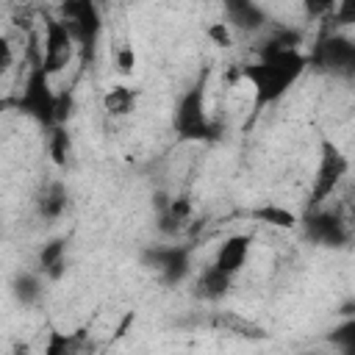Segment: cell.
<instances>
[{"label": "cell", "mask_w": 355, "mask_h": 355, "mask_svg": "<svg viewBox=\"0 0 355 355\" xmlns=\"http://www.w3.org/2000/svg\"><path fill=\"white\" fill-rule=\"evenodd\" d=\"M311 58L302 50H277V53H261L255 64L241 67V78L252 86L255 108L277 103L308 69Z\"/></svg>", "instance_id": "cell-1"}, {"label": "cell", "mask_w": 355, "mask_h": 355, "mask_svg": "<svg viewBox=\"0 0 355 355\" xmlns=\"http://www.w3.org/2000/svg\"><path fill=\"white\" fill-rule=\"evenodd\" d=\"M347 172H349V158L344 155V150L330 136H322V141H319V164H316L313 186H311V194H308V211L324 208V202L341 186Z\"/></svg>", "instance_id": "cell-2"}, {"label": "cell", "mask_w": 355, "mask_h": 355, "mask_svg": "<svg viewBox=\"0 0 355 355\" xmlns=\"http://www.w3.org/2000/svg\"><path fill=\"white\" fill-rule=\"evenodd\" d=\"M172 125H175L178 136L186 139V141H205V139L214 136V122L205 111V83L202 80L189 86L178 97Z\"/></svg>", "instance_id": "cell-3"}, {"label": "cell", "mask_w": 355, "mask_h": 355, "mask_svg": "<svg viewBox=\"0 0 355 355\" xmlns=\"http://www.w3.org/2000/svg\"><path fill=\"white\" fill-rule=\"evenodd\" d=\"M55 92L50 89V78L47 72L42 69V61H36L31 67V75L25 80V89H22V97L17 100L19 111L28 114L31 119H36L39 125L44 128H53L55 125Z\"/></svg>", "instance_id": "cell-4"}, {"label": "cell", "mask_w": 355, "mask_h": 355, "mask_svg": "<svg viewBox=\"0 0 355 355\" xmlns=\"http://www.w3.org/2000/svg\"><path fill=\"white\" fill-rule=\"evenodd\" d=\"M75 39L67 31V25L61 22V17L44 14V33H42V69L47 72V78L64 72L72 58H75Z\"/></svg>", "instance_id": "cell-5"}, {"label": "cell", "mask_w": 355, "mask_h": 355, "mask_svg": "<svg viewBox=\"0 0 355 355\" xmlns=\"http://www.w3.org/2000/svg\"><path fill=\"white\" fill-rule=\"evenodd\" d=\"M61 22L72 33L75 44L83 50H92L97 44V36L103 31V17L100 8L89 0H69L61 6Z\"/></svg>", "instance_id": "cell-6"}, {"label": "cell", "mask_w": 355, "mask_h": 355, "mask_svg": "<svg viewBox=\"0 0 355 355\" xmlns=\"http://www.w3.org/2000/svg\"><path fill=\"white\" fill-rule=\"evenodd\" d=\"M302 225H305L308 239H313V241L322 244V247H341V244H347V239H349L347 222H344L338 214L327 211V208L308 211Z\"/></svg>", "instance_id": "cell-7"}, {"label": "cell", "mask_w": 355, "mask_h": 355, "mask_svg": "<svg viewBox=\"0 0 355 355\" xmlns=\"http://www.w3.org/2000/svg\"><path fill=\"white\" fill-rule=\"evenodd\" d=\"M147 266L158 269V275L164 277V283H180L189 275V252L183 247H155L147 250L144 255Z\"/></svg>", "instance_id": "cell-8"}, {"label": "cell", "mask_w": 355, "mask_h": 355, "mask_svg": "<svg viewBox=\"0 0 355 355\" xmlns=\"http://www.w3.org/2000/svg\"><path fill=\"white\" fill-rule=\"evenodd\" d=\"M313 61L333 72H349L355 67V44L344 36H330V39L319 42Z\"/></svg>", "instance_id": "cell-9"}, {"label": "cell", "mask_w": 355, "mask_h": 355, "mask_svg": "<svg viewBox=\"0 0 355 355\" xmlns=\"http://www.w3.org/2000/svg\"><path fill=\"white\" fill-rule=\"evenodd\" d=\"M250 250H252V236H247V233H233V236H227V239L219 244L216 258H214V266H216L219 272L236 277V275L244 269V263H247V258H250Z\"/></svg>", "instance_id": "cell-10"}, {"label": "cell", "mask_w": 355, "mask_h": 355, "mask_svg": "<svg viewBox=\"0 0 355 355\" xmlns=\"http://www.w3.org/2000/svg\"><path fill=\"white\" fill-rule=\"evenodd\" d=\"M69 208V189L64 180H50L36 194V214L44 222H58Z\"/></svg>", "instance_id": "cell-11"}, {"label": "cell", "mask_w": 355, "mask_h": 355, "mask_svg": "<svg viewBox=\"0 0 355 355\" xmlns=\"http://www.w3.org/2000/svg\"><path fill=\"white\" fill-rule=\"evenodd\" d=\"M11 297L22 308H36L47 297V280L36 269H22L11 280Z\"/></svg>", "instance_id": "cell-12"}, {"label": "cell", "mask_w": 355, "mask_h": 355, "mask_svg": "<svg viewBox=\"0 0 355 355\" xmlns=\"http://www.w3.org/2000/svg\"><path fill=\"white\" fill-rule=\"evenodd\" d=\"M194 214V205L186 194H178L172 200H161V208H158V227L164 236H175L186 227V222L191 219Z\"/></svg>", "instance_id": "cell-13"}, {"label": "cell", "mask_w": 355, "mask_h": 355, "mask_svg": "<svg viewBox=\"0 0 355 355\" xmlns=\"http://www.w3.org/2000/svg\"><path fill=\"white\" fill-rule=\"evenodd\" d=\"M227 11V25L233 31H244V33H258L266 28V14L261 6L255 3H247V0H239V3H227L225 6Z\"/></svg>", "instance_id": "cell-14"}, {"label": "cell", "mask_w": 355, "mask_h": 355, "mask_svg": "<svg viewBox=\"0 0 355 355\" xmlns=\"http://www.w3.org/2000/svg\"><path fill=\"white\" fill-rule=\"evenodd\" d=\"M230 283H233V277L230 275H225V272H219L214 263L211 266H205L197 277H194V297L197 300H202V302H219L222 297H227V291H230Z\"/></svg>", "instance_id": "cell-15"}, {"label": "cell", "mask_w": 355, "mask_h": 355, "mask_svg": "<svg viewBox=\"0 0 355 355\" xmlns=\"http://www.w3.org/2000/svg\"><path fill=\"white\" fill-rule=\"evenodd\" d=\"M36 272L44 280H61L67 272V241L50 239L36 255Z\"/></svg>", "instance_id": "cell-16"}, {"label": "cell", "mask_w": 355, "mask_h": 355, "mask_svg": "<svg viewBox=\"0 0 355 355\" xmlns=\"http://www.w3.org/2000/svg\"><path fill=\"white\" fill-rule=\"evenodd\" d=\"M139 105V89L133 86H125V83H116L111 86L105 94H103V108L108 116L114 119H122V116H130Z\"/></svg>", "instance_id": "cell-17"}, {"label": "cell", "mask_w": 355, "mask_h": 355, "mask_svg": "<svg viewBox=\"0 0 355 355\" xmlns=\"http://www.w3.org/2000/svg\"><path fill=\"white\" fill-rule=\"evenodd\" d=\"M252 219L266 227H277V230H294L300 225V216L291 208L277 205V202H263V205L252 208Z\"/></svg>", "instance_id": "cell-18"}, {"label": "cell", "mask_w": 355, "mask_h": 355, "mask_svg": "<svg viewBox=\"0 0 355 355\" xmlns=\"http://www.w3.org/2000/svg\"><path fill=\"white\" fill-rule=\"evenodd\" d=\"M214 324L222 327V330L230 333V336H239V338H252V341H258V338L266 336L261 324H255L252 319H244V316L236 313V311H222V313H216V316H214Z\"/></svg>", "instance_id": "cell-19"}, {"label": "cell", "mask_w": 355, "mask_h": 355, "mask_svg": "<svg viewBox=\"0 0 355 355\" xmlns=\"http://www.w3.org/2000/svg\"><path fill=\"white\" fill-rule=\"evenodd\" d=\"M80 347H83V330L67 333V330L50 327L42 355H80Z\"/></svg>", "instance_id": "cell-20"}, {"label": "cell", "mask_w": 355, "mask_h": 355, "mask_svg": "<svg viewBox=\"0 0 355 355\" xmlns=\"http://www.w3.org/2000/svg\"><path fill=\"white\" fill-rule=\"evenodd\" d=\"M47 153H50V161L55 166H67L69 164V155H72V136L64 125H53L47 128Z\"/></svg>", "instance_id": "cell-21"}, {"label": "cell", "mask_w": 355, "mask_h": 355, "mask_svg": "<svg viewBox=\"0 0 355 355\" xmlns=\"http://www.w3.org/2000/svg\"><path fill=\"white\" fill-rule=\"evenodd\" d=\"M205 36L211 39V44L222 47V50H230L236 44V36H233V28L225 22V19H214L205 25Z\"/></svg>", "instance_id": "cell-22"}, {"label": "cell", "mask_w": 355, "mask_h": 355, "mask_svg": "<svg viewBox=\"0 0 355 355\" xmlns=\"http://www.w3.org/2000/svg\"><path fill=\"white\" fill-rule=\"evenodd\" d=\"M114 67H116V72L125 75V78L133 75V69H136V50H133V44L122 42V44L114 47Z\"/></svg>", "instance_id": "cell-23"}, {"label": "cell", "mask_w": 355, "mask_h": 355, "mask_svg": "<svg viewBox=\"0 0 355 355\" xmlns=\"http://www.w3.org/2000/svg\"><path fill=\"white\" fill-rule=\"evenodd\" d=\"M14 61H17L14 44H11V39L0 31V78H3V75H8V69L14 67Z\"/></svg>", "instance_id": "cell-24"}, {"label": "cell", "mask_w": 355, "mask_h": 355, "mask_svg": "<svg viewBox=\"0 0 355 355\" xmlns=\"http://www.w3.org/2000/svg\"><path fill=\"white\" fill-rule=\"evenodd\" d=\"M8 355H31V344L28 341H14V347H11Z\"/></svg>", "instance_id": "cell-25"}, {"label": "cell", "mask_w": 355, "mask_h": 355, "mask_svg": "<svg viewBox=\"0 0 355 355\" xmlns=\"http://www.w3.org/2000/svg\"><path fill=\"white\" fill-rule=\"evenodd\" d=\"M305 355H319V352H305Z\"/></svg>", "instance_id": "cell-26"}, {"label": "cell", "mask_w": 355, "mask_h": 355, "mask_svg": "<svg viewBox=\"0 0 355 355\" xmlns=\"http://www.w3.org/2000/svg\"><path fill=\"white\" fill-rule=\"evenodd\" d=\"M0 111H3V103H0Z\"/></svg>", "instance_id": "cell-27"}]
</instances>
